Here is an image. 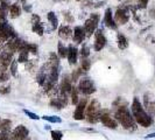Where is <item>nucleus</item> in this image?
<instances>
[{
    "instance_id": "nucleus-25",
    "label": "nucleus",
    "mask_w": 155,
    "mask_h": 140,
    "mask_svg": "<svg viewBox=\"0 0 155 140\" xmlns=\"http://www.w3.org/2000/svg\"><path fill=\"white\" fill-rule=\"evenodd\" d=\"M8 68L0 65V82H6L11 77V74L7 71Z\"/></svg>"
},
{
    "instance_id": "nucleus-47",
    "label": "nucleus",
    "mask_w": 155,
    "mask_h": 140,
    "mask_svg": "<svg viewBox=\"0 0 155 140\" xmlns=\"http://www.w3.org/2000/svg\"><path fill=\"white\" fill-rule=\"evenodd\" d=\"M1 52H2V48H1V46H0V55H1Z\"/></svg>"
},
{
    "instance_id": "nucleus-34",
    "label": "nucleus",
    "mask_w": 155,
    "mask_h": 140,
    "mask_svg": "<svg viewBox=\"0 0 155 140\" xmlns=\"http://www.w3.org/2000/svg\"><path fill=\"white\" fill-rule=\"evenodd\" d=\"M38 49H39L38 46L34 45V43H27V45H26V50H28L31 54H36V53H38Z\"/></svg>"
},
{
    "instance_id": "nucleus-1",
    "label": "nucleus",
    "mask_w": 155,
    "mask_h": 140,
    "mask_svg": "<svg viewBox=\"0 0 155 140\" xmlns=\"http://www.w3.org/2000/svg\"><path fill=\"white\" fill-rule=\"evenodd\" d=\"M131 111L132 115L137 122V124H139L142 127H149L150 125L153 124V118L152 116L148 113L146 109L142 106V104L140 103L138 97H134L131 105Z\"/></svg>"
},
{
    "instance_id": "nucleus-37",
    "label": "nucleus",
    "mask_w": 155,
    "mask_h": 140,
    "mask_svg": "<svg viewBox=\"0 0 155 140\" xmlns=\"http://www.w3.org/2000/svg\"><path fill=\"white\" fill-rule=\"evenodd\" d=\"M23 113L25 115H27V116L29 117L31 119H33V120H39L40 117L38 116V115H35V113H33V112H31V111H28V110L23 109Z\"/></svg>"
},
{
    "instance_id": "nucleus-45",
    "label": "nucleus",
    "mask_w": 155,
    "mask_h": 140,
    "mask_svg": "<svg viewBox=\"0 0 155 140\" xmlns=\"http://www.w3.org/2000/svg\"><path fill=\"white\" fill-rule=\"evenodd\" d=\"M23 9H25L26 12H28V13H31V7L29 6V5H27L26 2L23 4Z\"/></svg>"
},
{
    "instance_id": "nucleus-27",
    "label": "nucleus",
    "mask_w": 155,
    "mask_h": 140,
    "mask_svg": "<svg viewBox=\"0 0 155 140\" xmlns=\"http://www.w3.org/2000/svg\"><path fill=\"white\" fill-rule=\"evenodd\" d=\"M28 56H29V52L23 49L19 53V57H18V62L19 63H26L28 61Z\"/></svg>"
},
{
    "instance_id": "nucleus-9",
    "label": "nucleus",
    "mask_w": 155,
    "mask_h": 140,
    "mask_svg": "<svg viewBox=\"0 0 155 140\" xmlns=\"http://www.w3.org/2000/svg\"><path fill=\"white\" fill-rule=\"evenodd\" d=\"M87 104V98H82L78 102L76 110L74 112V119L76 120H83L85 119V112H86V105Z\"/></svg>"
},
{
    "instance_id": "nucleus-21",
    "label": "nucleus",
    "mask_w": 155,
    "mask_h": 140,
    "mask_svg": "<svg viewBox=\"0 0 155 140\" xmlns=\"http://www.w3.org/2000/svg\"><path fill=\"white\" fill-rule=\"evenodd\" d=\"M117 41H118L119 49H121V50H125L128 47V41H127V39L125 38V35L120 34V33H118V35H117Z\"/></svg>"
},
{
    "instance_id": "nucleus-40",
    "label": "nucleus",
    "mask_w": 155,
    "mask_h": 140,
    "mask_svg": "<svg viewBox=\"0 0 155 140\" xmlns=\"http://www.w3.org/2000/svg\"><path fill=\"white\" fill-rule=\"evenodd\" d=\"M11 91V86L9 85H2L0 88V93L1 95H7Z\"/></svg>"
},
{
    "instance_id": "nucleus-24",
    "label": "nucleus",
    "mask_w": 155,
    "mask_h": 140,
    "mask_svg": "<svg viewBox=\"0 0 155 140\" xmlns=\"http://www.w3.org/2000/svg\"><path fill=\"white\" fill-rule=\"evenodd\" d=\"M12 122L9 119H4L0 122V132H9L11 131Z\"/></svg>"
},
{
    "instance_id": "nucleus-35",
    "label": "nucleus",
    "mask_w": 155,
    "mask_h": 140,
    "mask_svg": "<svg viewBox=\"0 0 155 140\" xmlns=\"http://www.w3.org/2000/svg\"><path fill=\"white\" fill-rule=\"evenodd\" d=\"M89 55H90V49L86 45H84L81 49V56H82V58H86V57H89Z\"/></svg>"
},
{
    "instance_id": "nucleus-17",
    "label": "nucleus",
    "mask_w": 155,
    "mask_h": 140,
    "mask_svg": "<svg viewBox=\"0 0 155 140\" xmlns=\"http://www.w3.org/2000/svg\"><path fill=\"white\" fill-rule=\"evenodd\" d=\"M13 60L14 58H13V54L12 53H8V52H5V50L1 52V55H0V65L8 68V65H11V63H12Z\"/></svg>"
},
{
    "instance_id": "nucleus-41",
    "label": "nucleus",
    "mask_w": 155,
    "mask_h": 140,
    "mask_svg": "<svg viewBox=\"0 0 155 140\" xmlns=\"http://www.w3.org/2000/svg\"><path fill=\"white\" fill-rule=\"evenodd\" d=\"M63 16L65 18V20H67L68 22H72V21H74V16L71 15L69 12H63Z\"/></svg>"
},
{
    "instance_id": "nucleus-46",
    "label": "nucleus",
    "mask_w": 155,
    "mask_h": 140,
    "mask_svg": "<svg viewBox=\"0 0 155 140\" xmlns=\"http://www.w3.org/2000/svg\"><path fill=\"white\" fill-rule=\"evenodd\" d=\"M149 138H155V132L154 133H150V134H148L145 137V139H149Z\"/></svg>"
},
{
    "instance_id": "nucleus-8",
    "label": "nucleus",
    "mask_w": 155,
    "mask_h": 140,
    "mask_svg": "<svg viewBox=\"0 0 155 140\" xmlns=\"http://www.w3.org/2000/svg\"><path fill=\"white\" fill-rule=\"evenodd\" d=\"M130 20V11L128 7L126 6H121L118 7L114 14V21L117 22V25H125Z\"/></svg>"
},
{
    "instance_id": "nucleus-50",
    "label": "nucleus",
    "mask_w": 155,
    "mask_h": 140,
    "mask_svg": "<svg viewBox=\"0 0 155 140\" xmlns=\"http://www.w3.org/2000/svg\"><path fill=\"white\" fill-rule=\"evenodd\" d=\"M0 122H1V119H0Z\"/></svg>"
},
{
    "instance_id": "nucleus-7",
    "label": "nucleus",
    "mask_w": 155,
    "mask_h": 140,
    "mask_svg": "<svg viewBox=\"0 0 155 140\" xmlns=\"http://www.w3.org/2000/svg\"><path fill=\"white\" fill-rule=\"evenodd\" d=\"M101 122L103 123V125L106 126L107 128L116 130L117 127H118V122L116 120V118H113V117L111 116L109 110H101Z\"/></svg>"
},
{
    "instance_id": "nucleus-20",
    "label": "nucleus",
    "mask_w": 155,
    "mask_h": 140,
    "mask_svg": "<svg viewBox=\"0 0 155 140\" xmlns=\"http://www.w3.org/2000/svg\"><path fill=\"white\" fill-rule=\"evenodd\" d=\"M9 14H11L12 19H15L18 16H20V14H21V7H20V5L18 2L11 5V7H9Z\"/></svg>"
},
{
    "instance_id": "nucleus-16",
    "label": "nucleus",
    "mask_w": 155,
    "mask_h": 140,
    "mask_svg": "<svg viewBox=\"0 0 155 140\" xmlns=\"http://www.w3.org/2000/svg\"><path fill=\"white\" fill-rule=\"evenodd\" d=\"M85 36H86V33H85L84 27H82V26H76V27L74 28V36H72V39H74V41H75L76 43H82V42L85 40Z\"/></svg>"
},
{
    "instance_id": "nucleus-23",
    "label": "nucleus",
    "mask_w": 155,
    "mask_h": 140,
    "mask_svg": "<svg viewBox=\"0 0 155 140\" xmlns=\"http://www.w3.org/2000/svg\"><path fill=\"white\" fill-rule=\"evenodd\" d=\"M47 18H48V21L51 25V29H56L57 26H58V19H57V16L55 15L54 12H49L47 14Z\"/></svg>"
},
{
    "instance_id": "nucleus-44",
    "label": "nucleus",
    "mask_w": 155,
    "mask_h": 140,
    "mask_svg": "<svg viewBox=\"0 0 155 140\" xmlns=\"http://www.w3.org/2000/svg\"><path fill=\"white\" fill-rule=\"evenodd\" d=\"M31 23H36V22H40L41 21V19H40V16L38 14H33L31 15Z\"/></svg>"
},
{
    "instance_id": "nucleus-10",
    "label": "nucleus",
    "mask_w": 155,
    "mask_h": 140,
    "mask_svg": "<svg viewBox=\"0 0 155 140\" xmlns=\"http://www.w3.org/2000/svg\"><path fill=\"white\" fill-rule=\"evenodd\" d=\"M143 108L150 116L155 115V97L150 92L143 95Z\"/></svg>"
},
{
    "instance_id": "nucleus-32",
    "label": "nucleus",
    "mask_w": 155,
    "mask_h": 140,
    "mask_svg": "<svg viewBox=\"0 0 155 140\" xmlns=\"http://www.w3.org/2000/svg\"><path fill=\"white\" fill-rule=\"evenodd\" d=\"M36 64H38V61H36V60L27 61V62H26V69L29 70V71H33V70L36 68Z\"/></svg>"
},
{
    "instance_id": "nucleus-5",
    "label": "nucleus",
    "mask_w": 155,
    "mask_h": 140,
    "mask_svg": "<svg viewBox=\"0 0 155 140\" xmlns=\"http://www.w3.org/2000/svg\"><path fill=\"white\" fill-rule=\"evenodd\" d=\"M99 19H101V15L98 13H92L90 18L85 21L84 29H85L86 36H91L92 34H94V32L97 31L98 23H99Z\"/></svg>"
},
{
    "instance_id": "nucleus-49",
    "label": "nucleus",
    "mask_w": 155,
    "mask_h": 140,
    "mask_svg": "<svg viewBox=\"0 0 155 140\" xmlns=\"http://www.w3.org/2000/svg\"><path fill=\"white\" fill-rule=\"evenodd\" d=\"M153 13H154V15H155V9H154V11H153Z\"/></svg>"
},
{
    "instance_id": "nucleus-29",
    "label": "nucleus",
    "mask_w": 155,
    "mask_h": 140,
    "mask_svg": "<svg viewBox=\"0 0 155 140\" xmlns=\"http://www.w3.org/2000/svg\"><path fill=\"white\" fill-rule=\"evenodd\" d=\"M42 119H45V120L49 122V123H57V124L62 123V119L60 117H56V116H43Z\"/></svg>"
},
{
    "instance_id": "nucleus-2",
    "label": "nucleus",
    "mask_w": 155,
    "mask_h": 140,
    "mask_svg": "<svg viewBox=\"0 0 155 140\" xmlns=\"http://www.w3.org/2000/svg\"><path fill=\"white\" fill-rule=\"evenodd\" d=\"M116 120L124 127L125 130L128 131H135L137 130V122L132 115V111L127 109L125 105H119L114 112Z\"/></svg>"
},
{
    "instance_id": "nucleus-15",
    "label": "nucleus",
    "mask_w": 155,
    "mask_h": 140,
    "mask_svg": "<svg viewBox=\"0 0 155 140\" xmlns=\"http://www.w3.org/2000/svg\"><path fill=\"white\" fill-rule=\"evenodd\" d=\"M104 23H105L106 27H109L111 29H114V31H116L117 28H118V25H117V22L114 21V16L112 14V9H111V8H107V9L105 11V14H104Z\"/></svg>"
},
{
    "instance_id": "nucleus-22",
    "label": "nucleus",
    "mask_w": 155,
    "mask_h": 140,
    "mask_svg": "<svg viewBox=\"0 0 155 140\" xmlns=\"http://www.w3.org/2000/svg\"><path fill=\"white\" fill-rule=\"evenodd\" d=\"M31 31L34 32V33H36L39 36H42L43 33H45V26H43V23L41 22V21L36 23H31Z\"/></svg>"
},
{
    "instance_id": "nucleus-3",
    "label": "nucleus",
    "mask_w": 155,
    "mask_h": 140,
    "mask_svg": "<svg viewBox=\"0 0 155 140\" xmlns=\"http://www.w3.org/2000/svg\"><path fill=\"white\" fill-rule=\"evenodd\" d=\"M101 106L99 102L92 99L90 104L86 106L85 118L90 124H96L101 122Z\"/></svg>"
},
{
    "instance_id": "nucleus-48",
    "label": "nucleus",
    "mask_w": 155,
    "mask_h": 140,
    "mask_svg": "<svg viewBox=\"0 0 155 140\" xmlns=\"http://www.w3.org/2000/svg\"><path fill=\"white\" fill-rule=\"evenodd\" d=\"M77 1H84V0H77Z\"/></svg>"
},
{
    "instance_id": "nucleus-6",
    "label": "nucleus",
    "mask_w": 155,
    "mask_h": 140,
    "mask_svg": "<svg viewBox=\"0 0 155 140\" xmlns=\"http://www.w3.org/2000/svg\"><path fill=\"white\" fill-rule=\"evenodd\" d=\"M78 91L89 96V95L96 92V86L90 78H81V81L78 83Z\"/></svg>"
},
{
    "instance_id": "nucleus-26",
    "label": "nucleus",
    "mask_w": 155,
    "mask_h": 140,
    "mask_svg": "<svg viewBox=\"0 0 155 140\" xmlns=\"http://www.w3.org/2000/svg\"><path fill=\"white\" fill-rule=\"evenodd\" d=\"M57 50H58V56L61 58H64L68 56V47H65L63 45V42H58L57 45Z\"/></svg>"
},
{
    "instance_id": "nucleus-4",
    "label": "nucleus",
    "mask_w": 155,
    "mask_h": 140,
    "mask_svg": "<svg viewBox=\"0 0 155 140\" xmlns=\"http://www.w3.org/2000/svg\"><path fill=\"white\" fill-rule=\"evenodd\" d=\"M15 31L13 29V27L11 25H8L6 20L0 21V43H5L9 40L16 38Z\"/></svg>"
},
{
    "instance_id": "nucleus-42",
    "label": "nucleus",
    "mask_w": 155,
    "mask_h": 140,
    "mask_svg": "<svg viewBox=\"0 0 155 140\" xmlns=\"http://www.w3.org/2000/svg\"><path fill=\"white\" fill-rule=\"evenodd\" d=\"M148 5V0H138V6L140 8H146Z\"/></svg>"
},
{
    "instance_id": "nucleus-19",
    "label": "nucleus",
    "mask_w": 155,
    "mask_h": 140,
    "mask_svg": "<svg viewBox=\"0 0 155 140\" xmlns=\"http://www.w3.org/2000/svg\"><path fill=\"white\" fill-rule=\"evenodd\" d=\"M68 61L69 63L72 65V64H76L78 58V49L74 46H69L68 47Z\"/></svg>"
},
{
    "instance_id": "nucleus-28",
    "label": "nucleus",
    "mask_w": 155,
    "mask_h": 140,
    "mask_svg": "<svg viewBox=\"0 0 155 140\" xmlns=\"http://www.w3.org/2000/svg\"><path fill=\"white\" fill-rule=\"evenodd\" d=\"M18 60H13L12 63H11V67H9V70H11V75L16 77L18 76Z\"/></svg>"
},
{
    "instance_id": "nucleus-18",
    "label": "nucleus",
    "mask_w": 155,
    "mask_h": 140,
    "mask_svg": "<svg viewBox=\"0 0 155 140\" xmlns=\"http://www.w3.org/2000/svg\"><path fill=\"white\" fill-rule=\"evenodd\" d=\"M58 35L63 40H70L74 36V31L70 28L69 26H61L58 29Z\"/></svg>"
},
{
    "instance_id": "nucleus-31",
    "label": "nucleus",
    "mask_w": 155,
    "mask_h": 140,
    "mask_svg": "<svg viewBox=\"0 0 155 140\" xmlns=\"http://www.w3.org/2000/svg\"><path fill=\"white\" fill-rule=\"evenodd\" d=\"M83 71H84V70L82 69V68H81V69L74 70V72H72V76H71V81H72L74 83H75L76 81H78V78L81 77V75L83 74Z\"/></svg>"
},
{
    "instance_id": "nucleus-13",
    "label": "nucleus",
    "mask_w": 155,
    "mask_h": 140,
    "mask_svg": "<svg viewBox=\"0 0 155 140\" xmlns=\"http://www.w3.org/2000/svg\"><path fill=\"white\" fill-rule=\"evenodd\" d=\"M29 131L23 126V125H19L12 132V140H26L28 138Z\"/></svg>"
},
{
    "instance_id": "nucleus-39",
    "label": "nucleus",
    "mask_w": 155,
    "mask_h": 140,
    "mask_svg": "<svg viewBox=\"0 0 155 140\" xmlns=\"http://www.w3.org/2000/svg\"><path fill=\"white\" fill-rule=\"evenodd\" d=\"M0 140H12V133L0 132Z\"/></svg>"
},
{
    "instance_id": "nucleus-43",
    "label": "nucleus",
    "mask_w": 155,
    "mask_h": 140,
    "mask_svg": "<svg viewBox=\"0 0 155 140\" xmlns=\"http://www.w3.org/2000/svg\"><path fill=\"white\" fill-rule=\"evenodd\" d=\"M6 20V11L2 9V7L0 6V21H4Z\"/></svg>"
},
{
    "instance_id": "nucleus-11",
    "label": "nucleus",
    "mask_w": 155,
    "mask_h": 140,
    "mask_svg": "<svg viewBox=\"0 0 155 140\" xmlns=\"http://www.w3.org/2000/svg\"><path fill=\"white\" fill-rule=\"evenodd\" d=\"M106 38L105 35L103 34V31L101 29H98V31L94 32V45H93V48L96 52H101L104 47L106 46Z\"/></svg>"
},
{
    "instance_id": "nucleus-38",
    "label": "nucleus",
    "mask_w": 155,
    "mask_h": 140,
    "mask_svg": "<svg viewBox=\"0 0 155 140\" xmlns=\"http://www.w3.org/2000/svg\"><path fill=\"white\" fill-rule=\"evenodd\" d=\"M11 1L9 0H0V6L2 7V9H5V11H7L8 8L11 7Z\"/></svg>"
},
{
    "instance_id": "nucleus-30",
    "label": "nucleus",
    "mask_w": 155,
    "mask_h": 140,
    "mask_svg": "<svg viewBox=\"0 0 155 140\" xmlns=\"http://www.w3.org/2000/svg\"><path fill=\"white\" fill-rule=\"evenodd\" d=\"M71 102L75 105L78 104V88L72 86V90H71Z\"/></svg>"
},
{
    "instance_id": "nucleus-14",
    "label": "nucleus",
    "mask_w": 155,
    "mask_h": 140,
    "mask_svg": "<svg viewBox=\"0 0 155 140\" xmlns=\"http://www.w3.org/2000/svg\"><path fill=\"white\" fill-rule=\"evenodd\" d=\"M71 90H72V81L70 79L68 75H64L60 85V93L68 96L69 93H71Z\"/></svg>"
},
{
    "instance_id": "nucleus-36",
    "label": "nucleus",
    "mask_w": 155,
    "mask_h": 140,
    "mask_svg": "<svg viewBox=\"0 0 155 140\" xmlns=\"http://www.w3.org/2000/svg\"><path fill=\"white\" fill-rule=\"evenodd\" d=\"M63 133L61 131H51V139L53 140H62Z\"/></svg>"
},
{
    "instance_id": "nucleus-33",
    "label": "nucleus",
    "mask_w": 155,
    "mask_h": 140,
    "mask_svg": "<svg viewBox=\"0 0 155 140\" xmlns=\"http://www.w3.org/2000/svg\"><path fill=\"white\" fill-rule=\"evenodd\" d=\"M90 67H91V61L86 57V58H82V69L84 71H87L90 70Z\"/></svg>"
},
{
    "instance_id": "nucleus-12",
    "label": "nucleus",
    "mask_w": 155,
    "mask_h": 140,
    "mask_svg": "<svg viewBox=\"0 0 155 140\" xmlns=\"http://www.w3.org/2000/svg\"><path fill=\"white\" fill-rule=\"evenodd\" d=\"M68 96L65 95H61V96H56L54 98H51L50 101V106H53L55 109L57 110H61L64 109L68 106Z\"/></svg>"
}]
</instances>
